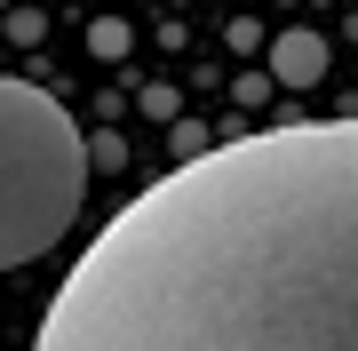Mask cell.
<instances>
[{
	"mask_svg": "<svg viewBox=\"0 0 358 351\" xmlns=\"http://www.w3.org/2000/svg\"><path fill=\"white\" fill-rule=\"evenodd\" d=\"M32 351H358V120L255 128L143 184Z\"/></svg>",
	"mask_w": 358,
	"mask_h": 351,
	"instance_id": "6da1fadb",
	"label": "cell"
},
{
	"mask_svg": "<svg viewBox=\"0 0 358 351\" xmlns=\"http://www.w3.org/2000/svg\"><path fill=\"white\" fill-rule=\"evenodd\" d=\"M88 200V144L48 88L0 72V272L40 263Z\"/></svg>",
	"mask_w": 358,
	"mask_h": 351,
	"instance_id": "7a4b0ae2",
	"label": "cell"
},
{
	"mask_svg": "<svg viewBox=\"0 0 358 351\" xmlns=\"http://www.w3.org/2000/svg\"><path fill=\"white\" fill-rule=\"evenodd\" d=\"M271 80H279V88H319V80H327V40L303 32V25L279 32V40H271Z\"/></svg>",
	"mask_w": 358,
	"mask_h": 351,
	"instance_id": "3957f363",
	"label": "cell"
},
{
	"mask_svg": "<svg viewBox=\"0 0 358 351\" xmlns=\"http://www.w3.org/2000/svg\"><path fill=\"white\" fill-rule=\"evenodd\" d=\"M96 56H128V25L120 16H96Z\"/></svg>",
	"mask_w": 358,
	"mask_h": 351,
	"instance_id": "277c9868",
	"label": "cell"
},
{
	"mask_svg": "<svg viewBox=\"0 0 358 351\" xmlns=\"http://www.w3.org/2000/svg\"><path fill=\"white\" fill-rule=\"evenodd\" d=\"M0 8H8V0H0Z\"/></svg>",
	"mask_w": 358,
	"mask_h": 351,
	"instance_id": "5b68a950",
	"label": "cell"
}]
</instances>
